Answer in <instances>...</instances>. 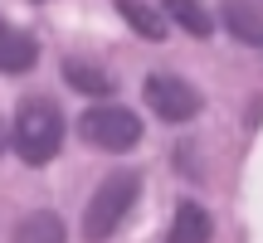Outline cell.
Masks as SVG:
<instances>
[{
    "instance_id": "cell-1",
    "label": "cell",
    "mask_w": 263,
    "mask_h": 243,
    "mask_svg": "<svg viewBox=\"0 0 263 243\" xmlns=\"http://www.w3.org/2000/svg\"><path fill=\"white\" fill-rule=\"evenodd\" d=\"M10 141H15V151H20L25 166H49V160L59 156V146H64V112H59L49 97L20 103Z\"/></svg>"
},
{
    "instance_id": "cell-2",
    "label": "cell",
    "mask_w": 263,
    "mask_h": 243,
    "mask_svg": "<svg viewBox=\"0 0 263 243\" xmlns=\"http://www.w3.org/2000/svg\"><path fill=\"white\" fill-rule=\"evenodd\" d=\"M137 195H141V175H137V170H117V175H107L103 185L93 190L88 209H83V234L88 238H112L117 224L132 214Z\"/></svg>"
},
{
    "instance_id": "cell-3",
    "label": "cell",
    "mask_w": 263,
    "mask_h": 243,
    "mask_svg": "<svg viewBox=\"0 0 263 243\" xmlns=\"http://www.w3.org/2000/svg\"><path fill=\"white\" fill-rule=\"evenodd\" d=\"M78 136H83L88 146H98V151H132L141 141V117L127 112V107L98 103V107H88V112L78 117Z\"/></svg>"
},
{
    "instance_id": "cell-4",
    "label": "cell",
    "mask_w": 263,
    "mask_h": 243,
    "mask_svg": "<svg viewBox=\"0 0 263 243\" xmlns=\"http://www.w3.org/2000/svg\"><path fill=\"white\" fill-rule=\"evenodd\" d=\"M141 93H146V107L161 121H171V127H180V121H190L200 112V93L185 83V78H176V73H151Z\"/></svg>"
},
{
    "instance_id": "cell-5",
    "label": "cell",
    "mask_w": 263,
    "mask_h": 243,
    "mask_svg": "<svg viewBox=\"0 0 263 243\" xmlns=\"http://www.w3.org/2000/svg\"><path fill=\"white\" fill-rule=\"evenodd\" d=\"M219 19H224V29L239 39V44L263 49V10L254 5V0H224V5H219Z\"/></svg>"
},
{
    "instance_id": "cell-6",
    "label": "cell",
    "mask_w": 263,
    "mask_h": 243,
    "mask_svg": "<svg viewBox=\"0 0 263 243\" xmlns=\"http://www.w3.org/2000/svg\"><path fill=\"white\" fill-rule=\"evenodd\" d=\"M112 10L132 25V34H137V39H151V44L166 39V10L146 5V0H112Z\"/></svg>"
},
{
    "instance_id": "cell-7",
    "label": "cell",
    "mask_w": 263,
    "mask_h": 243,
    "mask_svg": "<svg viewBox=\"0 0 263 243\" xmlns=\"http://www.w3.org/2000/svg\"><path fill=\"white\" fill-rule=\"evenodd\" d=\"M210 234H215V219H210V209H200L195 199H180L166 238H171V243H205Z\"/></svg>"
},
{
    "instance_id": "cell-8",
    "label": "cell",
    "mask_w": 263,
    "mask_h": 243,
    "mask_svg": "<svg viewBox=\"0 0 263 243\" xmlns=\"http://www.w3.org/2000/svg\"><path fill=\"white\" fill-rule=\"evenodd\" d=\"M39 58V44L20 29H0V73H29Z\"/></svg>"
},
{
    "instance_id": "cell-9",
    "label": "cell",
    "mask_w": 263,
    "mask_h": 243,
    "mask_svg": "<svg viewBox=\"0 0 263 243\" xmlns=\"http://www.w3.org/2000/svg\"><path fill=\"white\" fill-rule=\"evenodd\" d=\"M161 10H166L171 25H180L185 34H195V39H210V34H215V15H210L200 0H161Z\"/></svg>"
},
{
    "instance_id": "cell-10",
    "label": "cell",
    "mask_w": 263,
    "mask_h": 243,
    "mask_svg": "<svg viewBox=\"0 0 263 243\" xmlns=\"http://www.w3.org/2000/svg\"><path fill=\"white\" fill-rule=\"evenodd\" d=\"M64 83L73 88V93H88V97H107L112 93V78H107L103 68H93V64H78V58L64 64Z\"/></svg>"
},
{
    "instance_id": "cell-11",
    "label": "cell",
    "mask_w": 263,
    "mask_h": 243,
    "mask_svg": "<svg viewBox=\"0 0 263 243\" xmlns=\"http://www.w3.org/2000/svg\"><path fill=\"white\" fill-rule=\"evenodd\" d=\"M15 238L20 243H59V238H68V234H64V219L44 209V214H25V219H20Z\"/></svg>"
},
{
    "instance_id": "cell-12",
    "label": "cell",
    "mask_w": 263,
    "mask_h": 243,
    "mask_svg": "<svg viewBox=\"0 0 263 243\" xmlns=\"http://www.w3.org/2000/svg\"><path fill=\"white\" fill-rule=\"evenodd\" d=\"M0 151H5V127H0Z\"/></svg>"
},
{
    "instance_id": "cell-13",
    "label": "cell",
    "mask_w": 263,
    "mask_h": 243,
    "mask_svg": "<svg viewBox=\"0 0 263 243\" xmlns=\"http://www.w3.org/2000/svg\"><path fill=\"white\" fill-rule=\"evenodd\" d=\"M0 29H5V25H0Z\"/></svg>"
}]
</instances>
